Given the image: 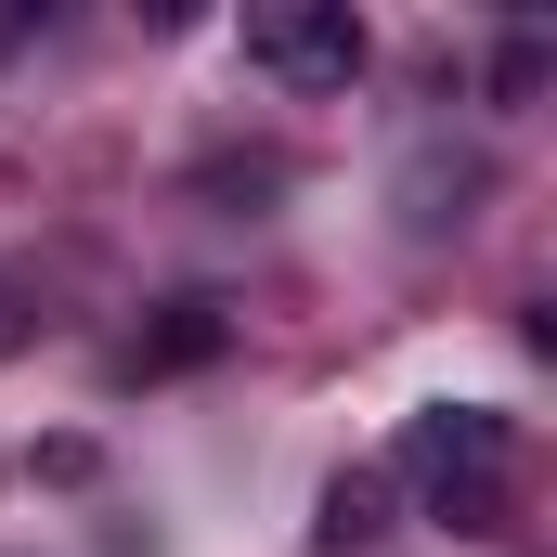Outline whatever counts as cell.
<instances>
[{
  "label": "cell",
  "instance_id": "6da1fadb",
  "mask_svg": "<svg viewBox=\"0 0 557 557\" xmlns=\"http://www.w3.org/2000/svg\"><path fill=\"white\" fill-rule=\"evenodd\" d=\"M403 467L428 480V506L454 519V532H493V493H506V416H480V403H428L403 428Z\"/></svg>",
  "mask_w": 557,
  "mask_h": 557
},
{
  "label": "cell",
  "instance_id": "7a4b0ae2",
  "mask_svg": "<svg viewBox=\"0 0 557 557\" xmlns=\"http://www.w3.org/2000/svg\"><path fill=\"white\" fill-rule=\"evenodd\" d=\"M247 65L273 91H350L363 78V13L350 0H260L247 13Z\"/></svg>",
  "mask_w": 557,
  "mask_h": 557
},
{
  "label": "cell",
  "instance_id": "3957f363",
  "mask_svg": "<svg viewBox=\"0 0 557 557\" xmlns=\"http://www.w3.org/2000/svg\"><path fill=\"white\" fill-rule=\"evenodd\" d=\"M376 506H389V480H337L311 532H324V545H376Z\"/></svg>",
  "mask_w": 557,
  "mask_h": 557
}]
</instances>
